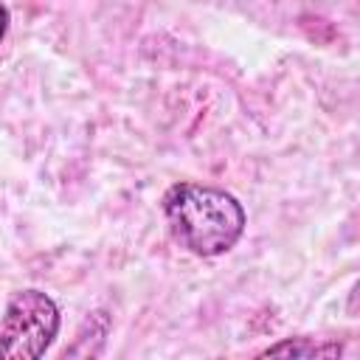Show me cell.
<instances>
[{"label": "cell", "mask_w": 360, "mask_h": 360, "mask_svg": "<svg viewBox=\"0 0 360 360\" xmlns=\"http://www.w3.org/2000/svg\"><path fill=\"white\" fill-rule=\"evenodd\" d=\"M160 208L174 242L202 259L228 253L248 225L245 208L231 191L191 180L169 186Z\"/></svg>", "instance_id": "6da1fadb"}, {"label": "cell", "mask_w": 360, "mask_h": 360, "mask_svg": "<svg viewBox=\"0 0 360 360\" xmlns=\"http://www.w3.org/2000/svg\"><path fill=\"white\" fill-rule=\"evenodd\" d=\"M62 315L56 301L37 290H20L8 298L0 321V360H37L59 335Z\"/></svg>", "instance_id": "7a4b0ae2"}, {"label": "cell", "mask_w": 360, "mask_h": 360, "mask_svg": "<svg viewBox=\"0 0 360 360\" xmlns=\"http://www.w3.org/2000/svg\"><path fill=\"white\" fill-rule=\"evenodd\" d=\"M343 352L340 343L335 340H312V338H290L281 343H273L259 352V357H276V354H290V357H338Z\"/></svg>", "instance_id": "3957f363"}, {"label": "cell", "mask_w": 360, "mask_h": 360, "mask_svg": "<svg viewBox=\"0 0 360 360\" xmlns=\"http://www.w3.org/2000/svg\"><path fill=\"white\" fill-rule=\"evenodd\" d=\"M8 22H11V14H8V6L0 0V42L6 39V31H8Z\"/></svg>", "instance_id": "277c9868"}]
</instances>
